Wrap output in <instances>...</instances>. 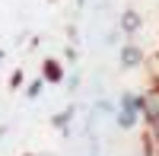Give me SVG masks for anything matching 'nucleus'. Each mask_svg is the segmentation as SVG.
<instances>
[{
    "instance_id": "20e7f679",
    "label": "nucleus",
    "mask_w": 159,
    "mask_h": 156,
    "mask_svg": "<svg viewBox=\"0 0 159 156\" xmlns=\"http://www.w3.org/2000/svg\"><path fill=\"white\" fill-rule=\"evenodd\" d=\"M111 124H115L121 134H130V131H137L140 124L147 127V121H143L137 112H127V108H118V112H115V118H111Z\"/></svg>"
},
{
    "instance_id": "4468645a",
    "label": "nucleus",
    "mask_w": 159,
    "mask_h": 156,
    "mask_svg": "<svg viewBox=\"0 0 159 156\" xmlns=\"http://www.w3.org/2000/svg\"><path fill=\"white\" fill-rule=\"evenodd\" d=\"M3 134H7V124H0V140H3Z\"/></svg>"
},
{
    "instance_id": "9b49d317",
    "label": "nucleus",
    "mask_w": 159,
    "mask_h": 156,
    "mask_svg": "<svg viewBox=\"0 0 159 156\" xmlns=\"http://www.w3.org/2000/svg\"><path fill=\"white\" fill-rule=\"evenodd\" d=\"M147 131H150V134H153V137H156V140H159V118H156V121H153V124H150V127H147Z\"/></svg>"
},
{
    "instance_id": "7ed1b4c3",
    "label": "nucleus",
    "mask_w": 159,
    "mask_h": 156,
    "mask_svg": "<svg viewBox=\"0 0 159 156\" xmlns=\"http://www.w3.org/2000/svg\"><path fill=\"white\" fill-rule=\"evenodd\" d=\"M143 93V121H147V127L159 118V83L153 80L147 89H140Z\"/></svg>"
},
{
    "instance_id": "0eeeda50",
    "label": "nucleus",
    "mask_w": 159,
    "mask_h": 156,
    "mask_svg": "<svg viewBox=\"0 0 159 156\" xmlns=\"http://www.w3.org/2000/svg\"><path fill=\"white\" fill-rule=\"evenodd\" d=\"M45 86H48V83L42 80V76H35V80H32L29 86H25V99H38V96L45 93Z\"/></svg>"
},
{
    "instance_id": "f257e3e1",
    "label": "nucleus",
    "mask_w": 159,
    "mask_h": 156,
    "mask_svg": "<svg viewBox=\"0 0 159 156\" xmlns=\"http://www.w3.org/2000/svg\"><path fill=\"white\" fill-rule=\"evenodd\" d=\"M118 32H121L127 42H134V38L143 32V13L137 7H124L121 16H118Z\"/></svg>"
},
{
    "instance_id": "423d86ee",
    "label": "nucleus",
    "mask_w": 159,
    "mask_h": 156,
    "mask_svg": "<svg viewBox=\"0 0 159 156\" xmlns=\"http://www.w3.org/2000/svg\"><path fill=\"white\" fill-rule=\"evenodd\" d=\"M73 115H76V105H67L64 112H54V115H51V127L67 137V134H70V121H73Z\"/></svg>"
},
{
    "instance_id": "f03ea898",
    "label": "nucleus",
    "mask_w": 159,
    "mask_h": 156,
    "mask_svg": "<svg viewBox=\"0 0 159 156\" xmlns=\"http://www.w3.org/2000/svg\"><path fill=\"white\" fill-rule=\"evenodd\" d=\"M118 64H121V70H140L147 64V54H143V48L137 42H124L118 48Z\"/></svg>"
},
{
    "instance_id": "f8f14e48",
    "label": "nucleus",
    "mask_w": 159,
    "mask_h": 156,
    "mask_svg": "<svg viewBox=\"0 0 159 156\" xmlns=\"http://www.w3.org/2000/svg\"><path fill=\"white\" fill-rule=\"evenodd\" d=\"M76 10H86V0H76Z\"/></svg>"
},
{
    "instance_id": "ddd939ff",
    "label": "nucleus",
    "mask_w": 159,
    "mask_h": 156,
    "mask_svg": "<svg viewBox=\"0 0 159 156\" xmlns=\"http://www.w3.org/2000/svg\"><path fill=\"white\" fill-rule=\"evenodd\" d=\"M3 57H7V51H3V48H0V67H3Z\"/></svg>"
},
{
    "instance_id": "39448f33",
    "label": "nucleus",
    "mask_w": 159,
    "mask_h": 156,
    "mask_svg": "<svg viewBox=\"0 0 159 156\" xmlns=\"http://www.w3.org/2000/svg\"><path fill=\"white\" fill-rule=\"evenodd\" d=\"M42 80L51 83V86H57V83L67 80V73H64V64H61L57 57H45V61H42Z\"/></svg>"
},
{
    "instance_id": "1a4fd4ad",
    "label": "nucleus",
    "mask_w": 159,
    "mask_h": 156,
    "mask_svg": "<svg viewBox=\"0 0 159 156\" xmlns=\"http://www.w3.org/2000/svg\"><path fill=\"white\" fill-rule=\"evenodd\" d=\"M22 83H25V70H13V76H10V89H13V93H16V89H22Z\"/></svg>"
},
{
    "instance_id": "2eb2a0df",
    "label": "nucleus",
    "mask_w": 159,
    "mask_h": 156,
    "mask_svg": "<svg viewBox=\"0 0 159 156\" xmlns=\"http://www.w3.org/2000/svg\"><path fill=\"white\" fill-rule=\"evenodd\" d=\"M25 156H32V153H25Z\"/></svg>"
},
{
    "instance_id": "9d476101",
    "label": "nucleus",
    "mask_w": 159,
    "mask_h": 156,
    "mask_svg": "<svg viewBox=\"0 0 159 156\" xmlns=\"http://www.w3.org/2000/svg\"><path fill=\"white\" fill-rule=\"evenodd\" d=\"M64 57H67V64H76L80 61V54H76V48L70 45V48H64Z\"/></svg>"
},
{
    "instance_id": "6e6552de",
    "label": "nucleus",
    "mask_w": 159,
    "mask_h": 156,
    "mask_svg": "<svg viewBox=\"0 0 159 156\" xmlns=\"http://www.w3.org/2000/svg\"><path fill=\"white\" fill-rule=\"evenodd\" d=\"M64 83H67V93H76V89H80V83H83V73H80V70H73V73H67V80H64Z\"/></svg>"
}]
</instances>
